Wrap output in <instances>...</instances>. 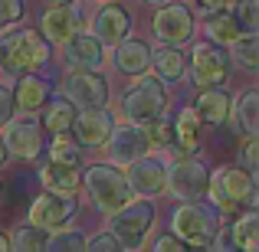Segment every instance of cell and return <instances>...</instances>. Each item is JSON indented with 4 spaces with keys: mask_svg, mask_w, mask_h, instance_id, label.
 Listing matches in <instances>:
<instances>
[{
    "mask_svg": "<svg viewBox=\"0 0 259 252\" xmlns=\"http://www.w3.org/2000/svg\"><path fill=\"white\" fill-rule=\"evenodd\" d=\"M115 69L121 76H132V79L145 76L151 69V46L145 39H121L115 46Z\"/></svg>",
    "mask_w": 259,
    "mask_h": 252,
    "instance_id": "cell-21",
    "label": "cell"
},
{
    "mask_svg": "<svg viewBox=\"0 0 259 252\" xmlns=\"http://www.w3.org/2000/svg\"><path fill=\"white\" fill-rule=\"evenodd\" d=\"M92 4H112V0H92Z\"/></svg>",
    "mask_w": 259,
    "mask_h": 252,
    "instance_id": "cell-46",
    "label": "cell"
},
{
    "mask_svg": "<svg viewBox=\"0 0 259 252\" xmlns=\"http://www.w3.org/2000/svg\"><path fill=\"white\" fill-rule=\"evenodd\" d=\"M72 121H76V108L69 105V102L59 95V98H50L43 105V118H39V125H43V131L50 134H66L72 131Z\"/></svg>",
    "mask_w": 259,
    "mask_h": 252,
    "instance_id": "cell-26",
    "label": "cell"
},
{
    "mask_svg": "<svg viewBox=\"0 0 259 252\" xmlns=\"http://www.w3.org/2000/svg\"><path fill=\"white\" fill-rule=\"evenodd\" d=\"M46 252H85V236L79 229H59L46 239Z\"/></svg>",
    "mask_w": 259,
    "mask_h": 252,
    "instance_id": "cell-33",
    "label": "cell"
},
{
    "mask_svg": "<svg viewBox=\"0 0 259 252\" xmlns=\"http://www.w3.org/2000/svg\"><path fill=\"white\" fill-rule=\"evenodd\" d=\"M76 210H79L76 196L39 193V196H33L30 210H26V223H30V226H39V229H46V233H50V229L66 226V223L76 216Z\"/></svg>",
    "mask_w": 259,
    "mask_h": 252,
    "instance_id": "cell-12",
    "label": "cell"
},
{
    "mask_svg": "<svg viewBox=\"0 0 259 252\" xmlns=\"http://www.w3.org/2000/svg\"><path fill=\"white\" fill-rule=\"evenodd\" d=\"M230 46H233V59L230 63H236L246 72L259 69V36H236V43H230Z\"/></svg>",
    "mask_w": 259,
    "mask_h": 252,
    "instance_id": "cell-31",
    "label": "cell"
},
{
    "mask_svg": "<svg viewBox=\"0 0 259 252\" xmlns=\"http://www.w3.org/2000/svg\"><path fill=\"white\" fill-rule=\"evenodd\" d=\"M151 252H187V246H184L174 233H164V236H158V239H154Z\"/></svg>",
    "mask_w": 259,
    "mask_h": 252,
    "instance_id": "cell-39",
    "label": "cell"
},
{
    "mask_svg": "<svg viewBox=\"0 0 259 252\" xmlns=\"http://www.w3.org/2000/svg\"><path fill=\"white\" fill-rule=\"evenodd\" d=\"M240 167L246 170V174H256V170H259V138H243Z\"/></svg>",
    "mask_w": 259,
    "mask_h": 252,
    "instance_id": "cell-36",
    "label": "cell"
},
{
    "mask_svg": "<svg viewBox=\"0 0 259 252\" xmlns=\"http://www.w3.org/2000/svg\"><path fill=\"white\" fill-rule=\"evenodd\" d=\"M171 229L184 246H210L220 229V216L210 203H181L171 213Z\"/></svg>",
    "mask_w": 259,
    "mask_h": 252,
    "instance_id": "cell-5",
    "label": "cell"
},
{
    "mask_svg": "<svg viewBox=\"0 0 259 252\" xmlns=\"http://www.w3.org/2000/svg\"><path fill=\"white\" fill-rule=\"evenodd\" d=\"M50 161L53 164H66V167H79V161H82V144H79L69 131L66 134H53Z\"/></svg>",
    "mask_w": 259,
    "mask_h": 252,
    "instance_id": "cell-29",
    "label": "cell"
},
{
    "mask_svg": "<svg viewBox=\"0 0 259 252\" xmlns=\"http://www.w3.org/2000/svg\"><path fill=\"white\" fill-rule=\"evenodd\" d=\"M167 112V88L161 79L154 76H138L132 85L125 88V95H121V115L128 118V125H151V121L164 118Z\"/></svg>",
    "mask_w": 259,
    "mask_h": 252,
    "instance_id": "cell-3",
    "label": "cell"
},
{
    "mask_svg": "<svg viewBox=\"0 0 259 252\" xmlns=\"http://www.w3.org/2000/svg\"><path fill=\"white\" fill-rule=\"evenodd\" d=\"M0 72H4V66H0Z\"/></svg>",
    "mask_w": 259,
    "mask_h": 252,
    "instance_id": "cell-47",
    "label": "cell"
},
{
    "mask_svg": "<svg viewBox=\"0 0 259 252\" xmlns=\"http://www.w3.org/2000/svg\"><path fill=\"white\" fill-rule=\"evenodd\" d=\"M145 4H154V7H161V4H167V0H145Z\"/></svg>",
    "mask_w": 259,
    "mask_h": 252,
    "instance_id": "cell-45",
    "label": "cell"
},
{
    "mask_svg": "<svg viewBox=\"0 0 259 252\" xmlns=\"http://www.w3.org/2000/svg\"><path fill=\"white\" fill-rule=\"evenodd\" d=\"M128 190L132 196H145V200H154V196L164 193V183H167V167L161 164L158 158H138L135 164H128Z\"/></svg>",
    "mask_w": 259,
    "mask_h": 252,
    "instance_id": "cell-13",
    "label": "cell"
},
{
    "mask_svg": "<svg viewBox=\"0 0 259 252\" xmlns=\"http://www.w3.org/2000/svg\"><path fill=\"white\" fill-rule=\"evenodd\" d=\"M108 158H112V164H135L138 158H145L151 147H148V138H145V128L138 125H121V128H112V134H108Z\"/></svg>",
    "mask_w": 259,
    "mask_h": 252,
    "instance_id": "cell-16",
    "label": "cell"
},
{
    "mask_svg": "<svg viewBox=\"0 0 259 252\" xmlns=\"http://www.w3.org/2000/svg\"><path fill=\"white\" fill-rule=\"evenodd\" d=\"M82 183H85V193L92 196L95 210L99 213H118L121 207L135 200L132 190H128V180L115 164H89L85 174H82Z\"/></svg>",
    "mask_w": 259,
    "mask_h": 252,
    "instance_id": "cell-4",
    "label": "cell"
},
{
    "mask_svg": "<svg viewBox=\"0 0 259 252\" xmlns=\"http://www.w3.org/2000/svg\"><path fill=\"white\" fill-rule=\"evenodd\" d=\"M197 7H200L203 13H220L230 7V0H197Z\"/></svg>",
    "mask_w": 259,
    "mask_h": 252,
    "instance_id": "cell-40",
    "label": "cell"
},
{
    "mask_svg": "<svg viewBox=\"0 0 259 252\" xmlns=\"http://www.w3.org/2000/svg\"><path fill=\"white\" fill-rule=\"evenodd\" d=\"M17 115V105H13V92L7 85H0V128Z\"/></svg>",
    "mask_w": 259,
    "mask_h": 252,
    "instance_id": "cell-38",
    "label": "cell"
},
{
    "mask_svg": "<svg viewBox=\"0 0 259 252\" xmlns=\"http://www.w3.org/2000/svg\"><path fill=\"white\" fill-rule=\"evenodd\" d=\"M39 183L46 187V193H59V196H76L82 174L79 167H66V164H43L39 167Z\"/></svg>",
    "mask_w": 259,
    "mask_h": 252,
    "instance_id": "cell-23",
    "label": "cell"
},
{
    "mask_svg": "<svg viewBox=\"0 0 259 252\" xmlns=\"http://www.w3.org/2000/svg\"><path fill=\"white\" fill-rule=\"evenodd\" d=\"M46 239L50 233L39 226H17L13 229V239H10V252H46Z\"/></svg>",
    "mask_w": 259,
    "mask_h": 252,
    "instance_id": "cell-30",
    "label": "cell"
},
{
    "mask_svg": "<svg viewBox=\"0 0 259 252\" xmlns=\"http://www.w3.org/2000/svg\"><path fill=\"white\" fill-rule=\"evenodd\" d=\"M145 138H148V147H171L174 144V125L167 118H158L151 125H145Z\"/></svg>",
    "mask_w": 259,
    "mask_h": 252,
    "instance_id": "cell-34",
    "label": "cell"
},
{
    "mask_svg": "<svg viewBox=\"0 0 259 252\" xmlns=\"http://www.w3.org/2000/svg\"><path fill=\"white\" fill-rule=\"evenodd\" d=\"M151 66L154 79H161V82H184L187 79V56H184V49H174V46L151 49Z\"/></svg>",
    "mask_w": 259,
    "mask_h": 252,
    "instance_id": "cell-24",
    "label": "cell"
},
{
    "mask_svg": "<svg viewBox=\"0 0 259 252\" xmlns=\"http://www.w3.org/2000/svg\"><path fill=\"white\" fill-rule=\"evenodd\" d=\"M171 125H174V144H171V151L177 154V158H194V154L200 151V131H203L197 112H194V108H181Z\"/></svg>",
    "mask_w": 259,
    "mask_h": 252,
    "instance_id": "cell-20",
    "label": "cell"
},
{
    "mask_svg": "<svg viewBox=\"0 0 259 252\" xmlns=\"http://www.w3.org/2000/svg\"><path fill=\"white\" fill-rule=\"evenodd\" d=\"M151 30H154V39H158V43L181 49L184 43L194 39L197 23H194L190 7H184V4H161V10L154 13V20H151Z\"/></svg>",
    "mask_w": 259,
    "mask_h": 252,
    "instance_id": "cell-11",
    "label": "cell"
},
{
    "mask_svg": "<svg viewBox=\"0 0 259 252\" xmlns=\"http://www.w3.org/2000/svg\"><path fill=\"white\" fill-rule=\"evenodd\" d=\"M115 128V118L108 108H89V112H79L76 121H72V138L79 141V144L85 147H102L108 141V134H112Z\"/></svg>",
    "mask_w": 259,
    "mask_h": 252,
    "instance_id": "cell-17",
    "label": "cell"
},
{
    "mask_svg": "<svg viewBox=\"0 0 259 252\" xmlns=\"http://www.w3.org/2000/svg\"><path fill=\"white\" fill-rule=\"evenodd\" d=\"M233 20L243 36H256L259 33V0H236Z\"/></svg>",
    "mask_w": 259,
    "mask_h": 252,
    "instance_id": "cell-32",
    "label": "cell"
},
{
    "mask_svg": "<svg viewBox=\"0 0 259 252\" xmlns=\"http://www.w3.org/2000/svg\"><path fill=\"white\" fill-rule=\"evenodd\" d=\"M0 252H10V236L0 233Z\"/></svg>",
    "mask_w": 259,
    "mask_h": 252,
    "instance_id": "cell-42",
    "label": "cell"
},
{
    "mask_svg": "<svg viewBox=\"0 0 259 252\" xmlns=\"http://www.w3.org/2000/svg\"><path fill=\"white\" fill-rule=\"evenodd\" d=\"M26 0H0V30H10L13 23L23 20Z\"/></svg>",
    "mask_w": 259,
    "mask_h": 252,
    "instance_id": "cell-35",
    "label": "cell"
},
{
    "mask_svg": "<svg viewBox=\"0 0 259 252\" xmlns=\"http://www.w3.org/2000/svg\"><path fill=\"white\" fill-rule=\"evenodd\" d=\"M112 236L121 242L125 249H141V242L148 239V233L154 229V207L148 200L141 203H128L118 213H112Z\"/></svg>",
    "mask_w": 259,
    "mask_h": 252,
    "instance_id": "cell-9",
    "label": "cell"
},
{
    "mask_svg": "<svg viewBox=\"0 0 259 252\" xmlns=\"http://www.w3.org/2000/svg\"><path fill=\"white\" fill-rule=\"evenodd\" d=\"M53 46L39 36V30H10L7 36H0V66L10 76H26L36 72L50 63Z\"/></svg>",
    "mask_w": 259,
    "mask_h": 252,
    "instance_id": "cell-1",
    "label": "cell"
},
{
    "mask_svg": "<svg viewBox=\"0 0 259 252\" xmlns=\"http://www.w3.org/2000/svg\"><path fill=\"white\" fill-rule=\"evenodd\" d=\"M76 33H82V13H79L76 4H63V7H50V10L39 17V36L46 43H59L72 39Z\"/></svg>",
    "mask_w": 259,
    "mask_h": 252,
    "instance_id": "cell-14",
    "label": "cell"
},
{
    "mask_svg": "<svg viewBox=\"0 0 259 252\" xmlns=\"http://www.w3.org/2000/svg\"><path fill=\"white\" fill-rule=\"evenodd\" d=\"M0 138H4L7 151L20 161H36L46 147V131H43V125H39V118H33V115H20V118L13 115L4 125V134H0Z\"/></svg>",
    "mask_w": 259,
    "mask_h": 252,
    "instance_id": "cell-10",
    "label": "cell"
},
{
    "mask_svg": "<svg viewBox=\"0 0 259 252\" xmlns=\"http://www.w3.org/2000/svg\"><path fill=\"white\" fill-rule=\"evenodd\" d=\"M50 7H63V4H76V0H46Z\"/></svg>",
    "mask_w": 259,
    "mask_h": 252,
    "instance_id": "cell-44",
    "label": "cell"
},
{
    "mask_svg": "<svg viewBox=\"0 0 259 252\" xmlns=\"http://www.w3.org/2000/svg\"><path fill=\"white\" fill-rule=\"evenodd\" d=\"M230 53L217 43H197L194 46V56L187 63V76L194 79L197 88H217L227 82L230 76Z\"/></svg>",
    "mask_w": 259,
    "mask_h": 252,
    "instance_id": "cell-8",
    "label": "cell"
},
{
    "mask_svg": "<svg viewBox=\"0 0 259 252\" xmlns=\"http://www.w3.org/2000/svg\"><path fill=\"white\" fill-rule=\"evenodd\" d=\"M236 252H256L259 249V213L256 210H243L236 216V223L230 226Z\"/></svg>",
    "mask_w": 259,
    "mask_h": 252,
    "instance_id": "cell-27",
    "label": "cell"
},
{
    "mask_svg": "<svg viewBox=\"0 0 259 252\" xmlns=\"http://www.w3.org/2000/svg\"><path fill=\"white\" fill-rule=\"evenodd\" d=\"M7 161H10V151H7L4 138H0V167H7Z\"/></svg>",
    "mask_w": 259,
    "mask_h": 252,
    "instance_id": "cell-41",
    "label": "cell"
},
{
    "mask_svg": "<svg viewBox=\"0 0 259 252\" xmlns=\"http://www.w3.org/2000/svg\"><path fill=\"white\" fill-rule=\"evenodd\" d=\"M190 108L197 112V118H200L203 128H220L223 121L230 118V112H233V95H230L223 85L200 88V95H197V102Z\"/></svg>",
    "mask_w": 259,
    "mask_h": 252,
    "instance_id": "cell-18",
    "label": "cell"
},
{
    "mask_svg": "<svg viewBox=\"0 0 259 252\" xmlns=\"http://www.w3.org/2000/svg\"><path fill=\"white\" fill-rule=\"evenodd\" d=\"M128 30H132V13L118 4H102L99 13L92 17V36L99 39L102 46H118L121 39H128Z\"/></svg>",
    "mask_w": 259,
    "mask_h": 252,
    "instance_id": "cell-15",
    "label": "cell"
},
{
    "mask_svg": "<svg viewBox=\"0 0 259 252\" xmlns=\"http://www.w3.org/2000/svg\"><path fill=\"white\" fill-rule=\"evenodd\" d=\"M85 252H125V246L112 233H99L92 239H85Z\"/></svg>",
    "mask_w": 259,
    "mask_h": 252,
    "instance_id": "cell-37",
    "label": "cell"
},
{
    "mask_svg": "<svg viewBox=\"0 0 259 252\" xmlns=\"http://www.w3.org/2000/svg\"><path fill=\"white\" fill-rule=\"evenodd\" d=\"M203 33H207L210 43L223 46V49H227L230 43H236V36H243V33L236 30V20H233V13H230V10L210 13V17H207V26H203Z\"/></svg>",
    "mask_w": 259,
    "mask_h": 252,
    "instance_id": "cell-28",
    "label": "cell"
},
{
    "mask_svg": "<svg viewBox=\"0 0 259 252\" xmlns=\"http://www.w3.org/2000/svg\"><path fill=\"white\" fill-rule=\"evenodd\" d=\"M13 92V105L20 108V115H33L50 102V82L39 79L36 72H26V76H17V88Z\"/></svg>",
    "mask_w": 259,
    "mask_h": 252,
    "instance_id": "cell-22",
    "label": "cell"
},
{
    "mask_svg": "<svg viewBox=\"0 0 259 252\" xmlns=\"http://www.w3.org/2000/svg\"><path fill=\"white\" fill-rule=\"evenodd\" d=\"M207 183H210V167L194 154V158H177L167 167L164 190H171L184 203H200V200H207Z\"/></svg>",
    "mask_w": 259,
    "mask_h": 252,
    "instance_id": "cell-6",
    "label": "cell"
},
{
    "mask_svg": "<svg viewBox=\"0 0 259 252\" xmlns=\"http://www.w3.org/2000/svg\"><path fill=\"white\" fill-rule=\"evenodd\" d=\"M207 200H213V210L220 213H243L253 210L256 203V180L253 174H246L243 167H217L210 170V183H207Z\"/></svg>",
    "mask_w": 259,
    "mask_h": 252,
    "instance_id": "cell-2",
    "label": "cell"
},
{
    "mask_svg": "<svg viewBox=\"0 0 259 252\" xmlns=\"http://www.w3.org/2000/svg\"><path fill=\"white\" fill-rule=\"evenodd\" d=\"M63 59L72 69H99L105 63V46L92 33H76L72 39L63 43Z\"/></svg>",
    "mask_w": 259,
    "mask_h": 252,
    "instance_id": "cell-19",
    "label": "cell"
},
{
    "mask_svg": "<svg viewBox=\"0 0 259 252\" xmlns=\"http://www.w3.org/2000/svg\"><path fill=\"white\" fill-rule=\"evenodd\" d=\"M233 128L243 138H259V92H243L233 105Z\"/></svg>",
    "mask_w": 259,
    "mask_h": 252,
    "instance_id": "cell-25",
    "label": "cell"
},
{
    "mask_svg": "<svg viewBox=\"0 0 259 252\" xmlns=\"http://www.w3.org/2000/svg\"><path fill=\"white\" fill-rule=\"evenodd\" d=\"M187 252H213L210 246H187Z\"/></svg>",
    "mask_w": 259,
    "mask_h": 252,
    "instance_id": "cell-43",
    "label": "cell"
},
{
    "mask_svg": "<svg viewBox=\"0 0 259 252\" xmlns=\"http://www.w3.org/2000/svg\"><path fill=\"white\" fill-rule=\"evenodd\" d=\"M108 79L95 69H72L69 76L63 79V98L69 102L72 108H105L108 105Z\"/></svg>",
    "mask_w": 259,
    "mask_h": 252,
    "instance_id": "cell-7",
    "label": "cell"
}]
</instances>
